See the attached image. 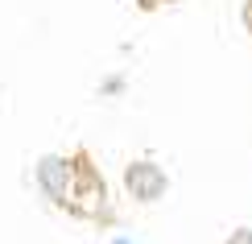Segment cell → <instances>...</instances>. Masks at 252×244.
Returning a JSON list of instances; mask_svg holds the SVG:
<instances>
[{
	"label": "cell",
	"instance_id": "cell-1",
	"mask_svg": "<svg viewBox=\"0 0 252 244\" xmlns=\"http://www.w3.org/2000/svg\"><path fill=\"white\" fill-rule=\"evenodd\" d=\"M62 211H70L79 219H108V186H103V174H99L91 149L70 153V178H66Z\"/></svg>",
	"mask_w": 252,
	"mask_h": 244
},
{
	"label": "cell",
	"instance_id": "cell-2",
	"mask_svg": "<svg viewBox=\"0 0 252 244\" xmlns=\"http://www.w3.org/2000/svg\"><path fill=\"white\" fill-rule=\"evenodd\" d=\"M165 186H170V178H165V170L149 162V157H136V162L124 166V190H128L132 203H157V199L165 195Z\"/></svg>",
	"mask_w": 252,
	"mask_h": 244
},
{
	"label": "cell",
	"instance_id": "cell-3",
	"mask_svg": "<svg viewBox=\"0 0 252 244\" xmlns=\"http://www.w3.org/2000/svg\"><path fill=\"white\" fill-rule=\"evenodd\" d=\"M37 186H41V195L50 199V203H58L62 207V199H66V178H70V157H62V153H46L37 162Z\"/></svg>",
	"mask_w": 252,
	"mask_h": 244
},
{
	"label": "cell",
	"instance_id": "cell-4",
	"mask_svg": "<svg viewBox=\"0 0 252 244\" xmlns=\"http://www.w3.org/2000/svg\"><path fill=\"white\" fill-rule=\"evenodd\" d=\"M223 244H252V228H236L232 236H227Z\"/></svg>",
	"mask_w": 252,
	"mask_h": 244
},
{
	"label": "cell",
	"instance_id": "cell-5",
	"mask_svg": "<svg viewBox=\"0 0 252 244\" xmlns=\"http://www.w3.org/2000/svg\"><path fill=\"white\" fill-rule=\"evenodd\" d=\"M240 21H244V34L252 37V0H244V8H240Z\"/></svg>",
	"mask_w": 252,
	"mask_h": 244
},
{
	"label": "cell",
	"instance_id": "cell-6",
	"mask_svg": "<svg viewBox=\"0 0 252 244\" xmlns=\"http://www.w3.org/2000/svg\"><path fill=\"white\" fill-rule=\"evenodd\" d=\"M141 8H157V4H170V0H136Z\"/></svg>",
	"mask_w": 252,
	"mask_h": 244
},
{
	"label": "cell",
	"instance_id": "cell-7",
	"mask_svg": "<svg viewBox=\"0 0 252 244\" xmlns=\"http://www.w3.org/2000/svg\"><path fill=\"white\" fill-rule=\"evenodd\" d=\"M112 244H132V240H124V236H116V240H112Z\"/></svg>",
	"mask_w": 252,
	"mask_h": 244
}]
</instances>
